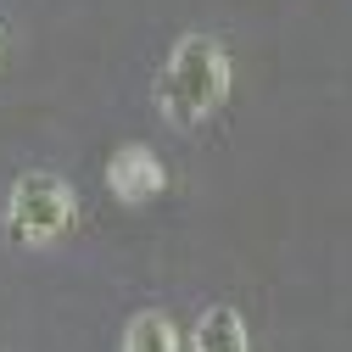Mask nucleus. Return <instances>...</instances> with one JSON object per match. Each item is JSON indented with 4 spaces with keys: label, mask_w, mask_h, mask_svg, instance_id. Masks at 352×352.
<instances>
[{
    "label": "nucleus",
    "mask_w": 352,
    "mask_h": 352,
    "mask_svg": "<svg viewBox=\"0 0 352 352\" xmlns=\"http://www.w3.org/2000/svg\"><path fill=\"white\" fill-rule=\"evenodd\" d=\"M224 96H230L224 45H218L212 34H185L179 45H173L162 78H157V107L168 112V123L190 129V123H201V118H212L224 107Z\"/></svg>",
    "instance_id": "nucleus-1"
},
{
    "label": "nucleus",
    "mask_w": 352,
    "mask_h": 352,
    "mask_svg": "<svg viewBox=\"0 0 352 352\" xmlns=\"http://www.w3.org/2000/svg\"><path fill=\"white\" fill-rule=\"evenodd\" d=\"M78 218V201L67 190V179L34 168L6 190V241L12 246H56Z\"/></svg>",
    "instance_id": "nucleus-2"
},
{
    "label": "nucleus",
    "mask_w": 352,
    "mask_h": 352,
    "mask_svg": "<svg viewBox=\"0 0 352 352\" xmlns=\"http://www.w3.org/2000/svg\"><path fill=\"white\" fill-rule=\"evenodd\" d=\"M196 352H252V341H246V319L235 314L230 302H218V307H207V314L196 319Z\"/></svg>",
    "instance_id": "nucleus-4"
},
{
    "label": "nucleus",
    "mask_w": 352,
    "mask_h": 352,
    "mask_svg": "<svg viewBox=\"0 0 352 352\" xmlns=\"http://www.w3.org/2000/svg\"><path fill=\"white\" fill-rule=\"evenodd\" d=\"M123 352H179V330H173L168 314L146 307V314L129 319V330H123Z\"/></svg>",
    "instance_id": "nucleus-5"
},
{
    "label": "nucleus",
    "mask_w": 352,
    "mask_h": 352,
    "mask_svg": "<svg viewBox=\"0 0 352 352\" xmlns=\"http://www.w3.org/2000/svg\"><path fill=\"white\" fill-rule=\"evenodd\" d=\"M107 185H112V196H118V201L146 207V201H157V196L168 190V173H162V162H157V151H151V146L129 140V146H118V151H112V162H107Z\"/></svg>",
    "instance_id": "nucleus-3"
}]
</instances>
